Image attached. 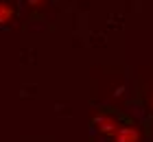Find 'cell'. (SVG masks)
Returning a JSON list of instances; mask_svg holds the SVG:
<instances>
[{"instance_id":"1","label":"cell","mask_w":153,"mask_h":142,"mask_svg":"<svg viewBox=\"0 0 153 142\" xmlns=\"http://www.w3.org/2000/svg\"><path fill=\"white\" fill-rule=\"evenodd\" d=\"M109 140L112 142H140L142 140V133H140V127L136 125H123L109 136Z\"/></svg>"},{"instance_id":"2","label":"cell","mask_w":153,"mask_h":142,"mask_svg":"<svg viewBox=\"0 0 153 142\" xmlns=\"http://www.w3.org/2000/svg\"><path fill=\"white\" fill-rule=\"evenodd\" d=\"M94 127L101 133H105V136H112L118 127H120V120H118L114 114H109V112H101V114L94 116Z\"/></svg>"},{"instance_id":"3","label":"cell","mask_w":153,"mask_h":142,"mask_svg":"<svg viewBox=\"0 0 153 142\" xmlns=\"http://www.w3.org/2000/svg\"><path fill=\"white\" fill-rule=\"evenodd\" d=\"M11 20H13V7L4 0H0V26L9 24Z\"/></svg>"},{"instance_id":"4","label":"cell","mask_w":153,"mask_h":142,"mask_svg":"<svg viewBox=\"0 0 153 142\" xmlns=\"http://www.w3.org/2000/svg\"><path fill=\"white\" fill-rule=\"evenodd\" d=\"M29 4L33 7V9H39V7L46 4V0H29Z\"/></svg>"}]
</instances>
